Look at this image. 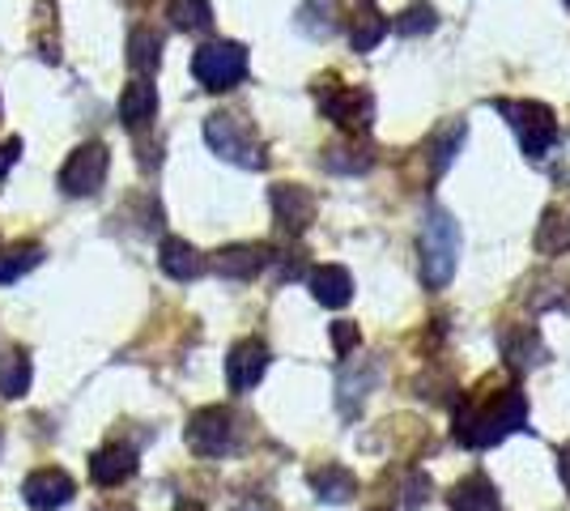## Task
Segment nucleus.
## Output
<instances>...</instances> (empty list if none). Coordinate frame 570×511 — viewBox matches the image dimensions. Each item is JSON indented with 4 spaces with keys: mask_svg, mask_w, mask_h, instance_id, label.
<instances>
[{
    "mask_svg": "<svg viewBox=\"0 0 570 511\" xmlns=\"http://www.w3.org/2000/svg\"><path fill=\"white\" fill-rule=\"evenodd\" d=\"M268 265V247L264 244H230L214 256V268L230 282H252Z\"/></svg>",
    "mask_w": 570,
    "mask_h": 511,
    "instance_id": "14",
    "label": "nucleus"
},
{
    "mask_svg": "<svg viewBox=\"0 0 570 511\" xmlns=\"http://www.w3.org/2000/svg\"><path fill=\"white\" fill-rule=\"evenodd\" d=\"M311 294L320 307H345L354 298V277L341 265H320L311 273Z\"/></svg>",
    "mask_w": 570,
    "mask_h": 511,
    "instance_id": "16",
    "label": "nucleus"
},
{
    "mask_svg": "<svg viewBox=\"0 0 570 511\" xmlns=\"http://www.w3.org/2000/svg\"><path fill=\"white\" fill-rule=\"evenodd\" d=\"M175 511H205V508H200V503H179Z\"/></svg>",
    "mask_w": 570,
    "mask_h": 511,
    "instance_id": "35",
    "label": "nucleus"
},
{
    "mask_svg": "<svg viewBox=\"0 0 570 511\" xmlns=\"http://www.w3.org/2000/svg\"><path fill=\"white\" fill-rule=\"evenodd\" d=\"M499 107V116H507V124L515 128V137H520V149L523 158H532V163H541L553 141H558V116L549 111L546 102H537V98H523V102H511V98H499L494 102Z\"/></svg>",
    "mask_w": 570,
    "mask_h": 511,
    "instance_id": "4",
    "label": "nucleus"
},
{
    "mask_svg": "<svg viewBox=\"0 0 570 511\" xmlns=\"http://www.w3.org/2000/svg\"><path fill=\"white\" fill-rule=\"evenodd\" d=\"M333 345H336V354H350V350H357V328L350 324V320H336V324H333Z\"/></svg>",
    "mask_w": 570,
    "mask_h": 511,
    "instance_id": "30",
    "label": "nucleus"
},
{
    "mask_svg": "<svg viewBox=\"0 0 570 511\" xmlns=\"http://www.w3.org/2000/svg\"><path fill=\"white\" fill-rule=\"evenodd\" d=\"M132 473H137V448L132 443H102L90 456L95 487H124Z\"/></svg>",
    "mask_w": 570,
    "mask_h": 511,
    "instance_id": "12",
    "label": "nucleus"
},
{
    "mask_svg": "<svg viewBox=\"0 0 570 511\" xmlns=\"http://www.w3.org/2000/svg\"><path fill=\"white\" fill-rule=\"evenodd\" d=\"M264 371H268V345L261 337H247L226 358V384L230 392H252L264 380Z\"/></svg>",
    "mask_w": 570,
    "mask_h": 511,
    "instance_id": "10",
    "label": "nucleus"
},
{
    "mask_svg": "<svg viewBox=\"0 0 570 511\" xmlns=\"http://www.w3.org/2000/svg\"><path fill=\"white\" fill-rule=\"evenodd\" d=\"M154 116H158V90H154L149 77H137L124 90V98H119V120H124V128H132V132H145L154 124Z\"/></svg>",
    "mask_w": 570,
    "mask_h": 511,
    "instance_id": "13",
    "label": "nucleus"
},
{
    "mask_svg": "<svg viewBox=\"0 0 570 511\" xmlns=\"http://www.w3.org/2000/svg\"><path fill=\"white\" fill-rule=\"evenodd\" d=\"M191 73L205 90H235L238 81L247 77V48L243 43H230V39H217V43H205L191 56Z\"/></svg>",
    "mask_w": 570,
    "mask_h": 511,
    "instance_id": "6",
    "label": "nucleus"
},
{
    "mask_svg": "<svg viewBox=\"0 0 570 511\" xmlns=\"http://www.w3.org/2000/svg\"><path fill=\"white\" fill-rule=\"evenodd\" d=\"M273 218L282 226L285 235L294 239V235H303L311 222H315V196L307 188H298V184H273Z\"/></svg>",
    "mask_w": 570,
    "mask_h": 511,
    "instance_id": "9",
    "label": "nucleus"
},
{
    "mask_svg": "<svg viewBox=\"0 0 570 511\" xmlns=\"http://www.w3.org/2000/svg\"><path fill=\"white\" fill-rule=\"evenodd\" d=\"M311 487H315V494H320L324 503H345V499L354 494V473L341 469V464H320V469L311 473Z\"/></svg>",
    "mask_w": 570,
    "mask_h": 511,
    "instance_id": "25",
    "label": "nucleus"
},
{
    "mask_svg": "<svg viewBox=\"0 0 570 511\" xmlns=\"http://www.w3.org/2000/svg\"><path fill=\"white\" fill-rule=\"evenodd\" d=\"M523 422H528V396H523L520 389H502L490 405L464 401V405L455 410L452 431L464 448H494V443H502L511 431H520Z\"/></svg>",
    "mask_w": 570,
    "mask_h": 511,
    "instance_id": "1",
    "label": "nucleus"
},
{
    "mask_svg": "<svg viewBox=\"0 0 570 511\" xmlns=\"http://www.w3.org/2000/svg\"><path fill=\"white\" fill-rule=\"evenodd\" d=\"M205 141H209V149H214L217 158H226V163H235V167L261 170L264 163H268L261 137L252 132V124L230 116V111H217V116L205 120Z\"/></svg>",
    "mask_w": 570,
    "mask_h": 511,
    "instance_id": "5",
    "label": "nucleus"
},
{
    "mask_svg": "<svg viewBox=\"0 0 570 511\" xmlns=\"http://www.w3.org/2000/svg\"><path fill=\"white\" fill-rule=\"evenodd\" d=\"M158 265H163V273L175 277V282H196V277L205 273V256H200L188 239H175V235H170V239H163Z\"/></svg>",
    "mask_w": 570,
    "mask_h": 511,
    "instance_id": "17",
    "label": "nucleus"
},
{
    "mask_svg": "<svg viewBox=\"0 0 570 511\" xmlns=\"http://www.w3.org/2000/svg\"><path fill=\"white\" fill-rule=\"evenodd\" d=\"M0 111H4V107H0Z\"/></svg>",
    "mask_w": 570,
    "mask_h": 511,
    "instance_id": "37",
    "label": "nucleus"
},
{
    "mask_svg": "<svg viewBox=\"0 0 570 511\" xmlns=\"http://www.w3.org/2000/svg\"><path fill=\"white\" fill-rule=\"evenodd\" d=\"M341 26V0H307L298 9V30L307 39H333Z\"/></svg>",
    "mask_w": 570,
    "mask_h": 511,
    "instance_id": "21",
    "label": "nucleus"
},
{
    "mask_svg": "<svg viewBox=\"0 0 570 511\" xmlns=\"http://www.w3.org/2000/svg\"><path fill=\"white\" fill-rule=\"evenodd\" d=\"M558 473H562V482H567V494H570V443L558 452Z\"/></svg>",
    "mask_w": 570,
    "mask_h": 511,
    "instance_id": "33",
    "label": "nucleus"
},
{
    "mask_svg": "<svg viewBox=\"0 0 570 511\" xmlns=\"http://www.w3.org/2000/svg\"><path fill=\"white\" fill-rule=\"evenodd\" d=\"M383 35H387V18L380 13V4L375 0H357V13L354 22H350V48L375 51Z\"/></svg>",
    "mask_w": 570,
    "mask_h": 511,
    "instance_id": "19",
    "label": "nucleus"
},
{
    "mask_svg": "<svg viewBox=\"0 0 570 511\" xmlns=\"http://www.w3.org/2000/svg\"><path fill=\"white\" fill-rule=\"evenodd\" d=\"M30 389V358L18 345H0V396L18 401Z\"/></svg>",
    "mask_w": 570,
    "mask_h": 511,
    "instance_id": "22",
    "label": "nucleus"
},
{
    "mask_svg": "<svg viewBox=\"0 0 570 511\" xmlns=\"http://www.w3.org/2000/svg\"><path fill=\"white\" fill-rule=\"evenodd\" d=\"M315 102H320V111L336 124V128H345L350 137H362L371 120H375V95L366 90V86H345V81H336L333 73L320 77L315 81Z\"/></svg>",
    "mask_w": 570,
    "mask_h": 511,
    "instance_id": "3",
    "label": "nucleus"
},
{
    "mask_svg": "<svg viewBox=\"0 0 570 511\" xmlns=\"http://www.w3.org/2000/svg\"><path fill=\"white\" fill-rule=\"evenodd\" d=\"M502 358L515 366V371H532V366L546 363V341L532 324H520L511 333H502Z\"/></svg>",
    "mask_w": 570,
    "mask_h": 511,
    "instance_id": "15",
    "label": "nucleus"
},
{
    "mask_svg": "<svg viewBox=\"0 0 570 511\" xmlns=\"http://www.w3.org/2000/svg\"><path fill=\"white\" fill-rule=\"evenodd\" d=\"M111 167V149L102 141H86L81 149H72L69 163L60 167V193L65 196H95L107 179Z\"/></svg>",
    "mask_w": 570,
    "mask_h": 511,
    "instance_id": "8",
    "label": "nucleus"
},
{
    "mask_svg": "<svg viewBox=\"0 0 570 511\" xmlns=\"http://www.w3.org/2000/svg\"><path fill=\"white\" fill-rule=\"evenodd\" d=\"M98 511H137V508H132V503H102Z\"/></svg>",
    "mask_w": 570,
    "mask_h": 511,
    "instance_id": "34",
    "label": "nucleus"
},
{
    "mask_svg": "<svg viewBox=\"0 0 570 511\" xmlns=\"http://www.w3.org/2000/svg\"><path fill=\"white\" fill-rule=\"evenodd\" d=\"M238 443V417L226 405H209L188 422V448L196 456H230Z\"/></svg>",
    "mask_w": 570,
    "mask_h": 511,
    "instance_id": "7",
    "label": "nucleus"
},
{
    "mask_svg": "<svg viewBox=\"0 0 570 511\" xmlns=\"http://www.w3.org/2000/svg\"><path fill=\"white\" fill-rule=\"evenodd\" d=\"M426 490H430L426 473H413V478L404 482V511L422 508V503H426Z\"/></svg>",
    "mask_w": 570,
    "mask_h": 511,
    "instance_id": "29",
    "label": "nucleus"
},
{
    "mask_svg": "<svg viewBox=\"0 0 570 511\" xmlns=\"http://www.w3.org/2000/svg\"><path fill=\"white\" fill-rule=\"evenodd\" d=\"M371 384H375V363L354 358V366H341V405H345V410H350V401L357 405Z\"/></svg>",
    "mask_w": 570,
    "mask_h": 511,
    "instance_id": "27",
    "label": "nucleus"
},
{
    "mask_svg": "<svg viewBox=\"0 0 570 511\" xmlns=\"http://www.w3.org/2000/svg\"><path fill=\"white\" fill-rule=\"evenodd\" d=\"M455 261H460V226L448 209H430L422 239H417V265H422V282L430 291H443L455 277Z\"/></svg>",
    "mask_w": 570,
    "mask_h": 511,
    "instance_id": "2",
    "label": "nucleus"
},
{
    "mask_svg": "<svg viewBox=\"0 0 570 511\" xmlns=\"http://www.w3.org/2000/svg\"><path fill=\"white\" fill-rule=\"evenodd\" d=\"M448 508L452 511H499V490L485 473H473L464 482H455L448 494Z\"/></svg>",
    "mask_w": 570,
    "mask_h": 511,
    "instance_id": "18",
    "label": "nucleus"
},
{
    "mask_svg": "<svg viewBox=\"0 0 570 511\" xmlns=\"http://www.w3.org/2000/svg\"><path fill=\"white\" fill-rule=\"evenodd\" d=\"M537 252L541 256H562L570 252V205H549L541 230H537Z\"/></svg>",
    "mask_w": 570,
    "mask_h": 511,
    "instance_id": "20",
    "label": "nucleus"
},
{
    "mask_svg": "<svg viewBox=\"0 0 570 511\" xmlns=\"http://www.w3.org/2000/svg\"><path fill=\"white\" fill-rule=\"evenodd\" d=\"M128 65L141 77H149L158 65H163V35L149 30V26H137L132 39H128Z\"/></svg>",
    "mask_w": 570,
    "mask_h": 511,
    "instance_id": "23",
    "label": "nucleus"
},
{
    "mask_svg": "<svg viewBox=\"0 0 570 511\" xmlns=\"http://www.w3.org/2000/svg\"><path fill=\"white\" fill-rule=\"evenodd\" d=\"M434 26H439V13H434V4H426V0L422 4H409L401 18H396L401 35H430Z\"/></svg>",
    "mask_w": 570,
    "mask_h": 511,
    "instance_id": "28",
    "label": "nucleus"
},
{
    "mask_svg": "<svg viewBox=\"0 0 570 511\" xmlns=\"http://www.w3.org/2000/svg\"><path fill=\"white\" fill-rule=\"evenodd\" d=\"M18 154H22V137H9V141H4V149H0V179H4V175H9V167L18 163Z\"/></svg>",
    "mask_w": 570,
    "mask_h": 511,
    "instance_id": "31",
    "label": "nucleus"
},
{
    "mask_svg": "<svg viewBox=\"0 0 570 511\" xmlns=\"http://www.w3.org/2000/svg\"><path fill=\"white\" fill-rule=\"evenodd\" d=\"M567 146H570V137H567ZM553 179H558V184H570V149L562 154V158H558V167H553Z\"/></svg>",
    "mask_w": 570,
    "mask_h": 511,
    "instance_id": "32",
    "label": "nucleus"
},
{
    "mask_svg": "<svg viewBox=\"0 0 570 511\" xmlns=\"http://www.w3.org/2000/svg\"><path fill=\"white\" fill-rule=\"evenodd\" d=\"M567 9H570V0H567Z\"/></svg>",
    "mask_w": 570,
    "mask_h": 511,
    "instance_id": "36",
    "label": "nucleus"
},
{
    "mask_svg": "<svg viewBox=\"0 0 570 511\" xmlns=\"http://www.w3.org/2000/svg\"><path fill=\"white\" fill-rule=\"evenodd\" d=\"M22 499L35 511H56L72 499V478L65 469H35L22 482Z\"/></svg>",
    "mask_w": 570,
    "mask_h": 511,
    "instance_id": "11",
    "label": "nucleus"
},
{
    "mask_svg": "<svg viewBox=\"0 0 570 511\" xmlns=\"http://www.w3.org/2000/svg\"><path fill=\"white\" fill-rule=\"evenodd\" d=\"M167 18L184 35H200L214 26V4L209 0H167Z\"/></svg>",
    "mask_w": 570,
    "mask_h": 511,
    "instance_id": "24",
    "label": "nucleus"
},
{
    "mask_svg": "<svg viewBox=\"0 0 570 511\" xmlns=\"http://www.w3.org/2000/svg\"><path fill=\"white\" fill-rule=\"evenodd\" d=\"M43 261V247L30 244V239H22V244L4 247L0 252V286H13L18 277H26L30 268Z\"/></svg>",
    "mask_w": 570,
    "mask_h": 511,
    "instance_id": "26",
    "label": "nucleus"
}]
</instances>
